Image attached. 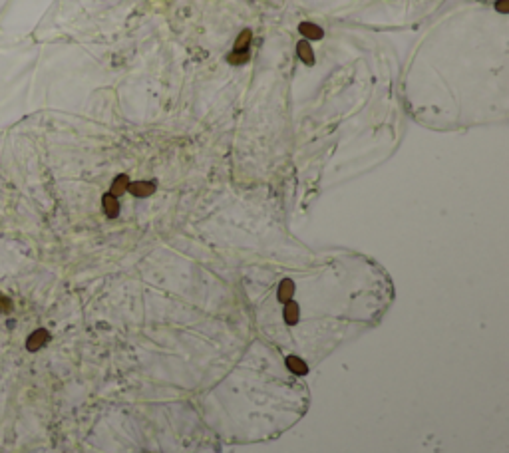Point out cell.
I'll return each instance as SVG.
<instances>
[{"label":"cell","mask_w":509,"mask_h":453,"mask_svg":"<svg viewBox=\"0 0 509 453\" xmlns=\"http://www.w3.org/2000/svg\"><path fill=\"white\" fill-rule=\"evenodd\" d=\"M50 340V334H48V330H44V328H38V330H34L30 336H28L26 340V348L30 352H36V350H40L42 346H46V342Z\"/></svg>","instance_id":"1"},{"label":"cell","mask_w":509,"mask_h":453,"mask_svg":"<svg viewBox=\"0 0 509 453\" xmlns=\"http://www.w3.org/2000/svg\"><path fill=\"white\" fill-rule=\"evenodd\" d=\"M298 32L306 38V40H321L324 36V30L321 26H317L315 22H300L298 24Z\"/></svg>","instance_id":"2"},{"label":"cell","mask_w":509,"mask_h":453,"mask_svg":"<svg viewBox=\"0 0 509 453\" xmlns=\"http://www.w3.org/2000/svg\"><path fill=\"white\" fill-rule=\"evenodd\" d=\"M102 205H104V213L109 217V219H115L120 215V203H118V197L111 195V193H106L102 197Z\"/></svg>","instance_id":"3"},{"label":"cell","mask_w":509,"mask_h":453,"mask_svg":"<svg viewBox=\"0 0 509 453\" xmlns=\"http://www.w3.org/2000/svg\"><path fill=\"white\" fill-rule=\"evenodd\" d=\"M296 54H298V58H300L306 66H312V64H315V52H312V46L308 44V40H300V42L296 44Z\"/></svg>","instance_id":"4"},{"label":"cell","mask_w":509,"mask_h":453,"mask_svg":"<svg viewBox=\"0 0 509 453\" xmlns=\"http://www.w3.org/2000/svg\"><path fill=\"white\" fill-rule=\"evenodd\" d=\"M128 191L135 195V197H147L155 191V185L153 183H147V181H135V183H130L128 185Z\"/></svg>","instance_id":"5"},{"label":"cell","mask_w":509,"mask_h":453,"mask_svg":"<svg viewBox=\"0 0 509 453\" xmlns=\"http://www.w3.org/2000/svg\"><path fill=\"white\" fill-rule=\"evenodd\" d=\"M128 185H130V179H128V175H118L115 179H113V183H111V195H122V193H126L128 191Z\"/></svg>","instance_id":"6"},{"label":"cell","mask_w":509,"mask_h":453,"mask_svg":"<svg viewBox=\"0 0 509 453\" xmlns=\"http://www.w3.org/2000/svg\"><path fill=\"white\" fill-rule=\"evenodd\" d=\"M251 38H253V32H251L249 28H247V30H243L241 34L237 36V40H235V50H237V52H245V50H249Z\"/></svg>","instance_id":"7"},{"label":"cell","mask_w":509,"mask_h":453,"mask_svg":"<svg viewBox=\"0 0 509 453\" xmlns=\"http://www.w3.org/2000/svg\"><path fill=\"white\" fill-rule=\"evenodd\" d=\"M295 293V284H293V280H283L281 282V286H279V300L281 302H289L291 300V296Z\"/></svg>","instance_id":"8"},{"label":"cell","mask_w":509,"mask_h":453,"mask_svg":"<svg viewBox=\"0 0 509 453\" xmlns=\"http://www.w3.org/2000/svg\"><path fill=\"white\" fill-rule=\"evenodd\" d=\"M249 58H251L249 50H245V52H237V50H233V52L227 56V62H229L231 66H239V64L249 62Z\"/></svg>","instance_id":"9"},{"label":"cell","mask_w":509,"mask_h":453,"mask_svg":"<svg viewBox=\"0 0 509 453\" xmlns=\"http://www.w3.org/2000/svg\"><path fill=\"white\" fill-rule=\"evenodd\" d=\"M10 308H12V302H10L6 296L0 294V312H8Z\"/></svg>","instance_id":"10"},{"label":"cell","mask_w":509,"mask_h":453,"mask_svg":"<svg viewBox=\"0 0 509 453\" xmlns=\"http://www.w3.org/2000/svg\"><path fill=\"white\" fill-rule=\"evenodd\" d=\"M497 10L505 14V12H507V0H499V2H497Z\"/></svg>","instance_id":"11"}]
</instances>
